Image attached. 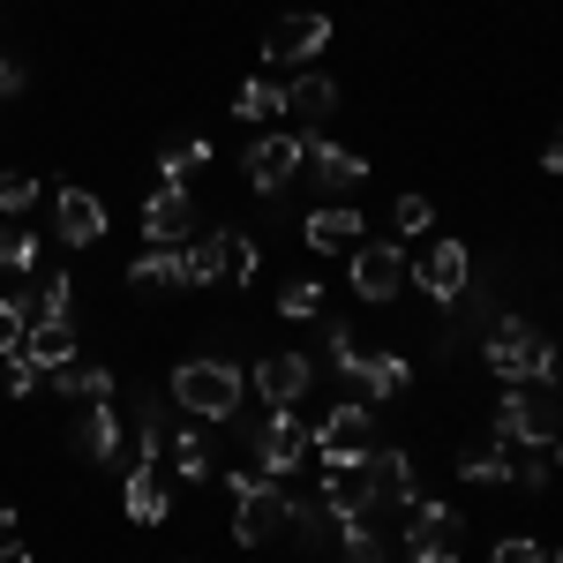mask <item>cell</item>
Segmentation results:
<instances>
[{"instance_id":"cell-34","label":"cell","mask_w":563,"mask_h":563,"mask_svg":"<svg viewBox=\"0 0 563 563\" xmlns=\"http://www.w3.org/2000/svg\"><path fill=\"white\" fill-rule=\"evenodd\" d=\"M38 263V233L31 225H0V271H31Z\"/></svg>"},{"instance_id":"cell-9","label":"cell","mask_w":563,"mask_h":563,"mask_svg":"<svg viewBox=\"0 0 563 563\" xmlns=\"http://www.w3.org/2000/svg\"><path fill=\"white\" fill-rule=\"evenodd\" d=\"M301 135H308V166H301V174L323 188V203H346V196H361L368 158H361V151H346V143H323L316 129H301Z\"/></svg>"},{"instance_id":"cell-36","label":"cell","mask_w":563,"mask_h":563,"mask_svg":"<svg viewBox=\"0 0 563 563\" xmlns=\"http://www.w3.org/2000/svg\"><path fill=\"white\" fill-rule=\"evenodd\" d=\"M38 196H45V188H38L31 174H0V218H23Z\"/></svg>"},{"instance_id":"cell-43","label":"cell","mask_w":563,"mask_h":563,"mask_svg":"<svg viewBox=\"0 0 563 563\" xmlns=\"http://www.w3.org/2000/svg\"><path fill=\"white\" fill-rule=\"evenodd\" d=\"M549 474H556V466H541V459H533V466H511V481H519V488H549Z\"/></svg>"},{"instance_id":"cell-37","label":"cell","mask_w":563,"mask_h":563,"mask_svg":"<svg viewBox=\"0 0 563 563\" xmlns=\"http://www.w3.org/2000/svg\"><path fill=\"white\" fill-rule=\"evenodd\" d=\"M38 316H60V323H76V278H68V271L38 286Z\"/></svg>"},{"instance_id":"cell-12","label":"cell","mask_w":563,"mask_h":563,"mask_svg":"<svg viewBox=\"0 0 563 563\" xmlns=\"http://www.w3.org/2000/svg\"><path fill=\"white\" fill-rule=\"evenodd\" d=\"M323 511L331 519H376V488H368V459H353V466H323Z\"/></svg>"},{"instance_id":"cell-32","label":"cell","mask_w":563,"mask_h":563,"mask_svg":"<svg viewBox=\"0 0 563 563\" xmlns=\"http://www.w3.org/2000/svg\"><path fill=\"white\" fill-rule=\"evenodd\" d=\"M339 563H398V556L368 533V519H346L339 526Z\"/></svg>"},{"instance_id":"cell-8","label":"cell","mask_w":563,"mask_h":563,"mask_svg":"<svg viewBox=\"0 0 563 563\" xmlns=\"http://www.w3.org/2000/svg\"><path fill=\"white\" fill-rule=\"evenodd\" d=\"M368 451H376V406H361V398L331 406L323 429H316V459H323V466H353V459H368Z\"/></svg>"},{"instance_id":"cell-15","label":"cell","mask_w":563,"mask_h":563,"mask_svg":"<svg viewBox=\"0 0 563 563\" xmlns=\"http://www.w3.org/2000/svg\"><path fill=\"white\" fill-rule=\"evenodd\" d=\"M308 384H316V368H308L301 353H263L256 361V398L263 406H301Z\"/></svg>"},{"instance_id":"cell-18","label":"cell","mask_w":563,"mask_h":563,"mask_svg":"<svg viewBox=\"0 0 563 563\" xmlns=\"http://www.w3.org/2000/svg\"><path fill=\"white\" fill-rule=\"evenodd\" d=\"M53 218H60V241H68V249H98V241H106V203H98L90 188H60Z\"/></svg>"},{"instance_id":"cell-16","label":"cell","mask_w":563,"mask_h":563,"mask_svg":"<svg viewBox=\"0 0 563 563\" xmlns=\"http://www.w3.org/2000/svg\"><path fill=\"white\" fill-rule=\"evenodd\" d=\"M301 241L316 256H353V249H361V211H353V203H323V211L301 218Z\"/></svg>"},{"instance_id":"cell-2","label":"cell","mask_w":563,"mask_h":563,"mask_svg":"<svg viewBox=\"0 0 563 563\" xmlns=\"http://www.w3.org/2000/svg\"><path fill=\"white\" fill-rule=\"evenodd\" d=\"M225 496H233V541L241 549H263V541H278L286 519H294V488L271 474H249V466H233L225 474Z\"/></svg>"},{"instance_id":"cell-19","label":"cell","mask_w":563,"mask_h":563,"mask_svg":"<svg viewBox=\"0 0 563 563\" xmlns=\"http://www.w3.org/2000/svg\"><path fill=\"white\" fill-rule=\"evenodd\" d=\"M143 233H151L158 249H180V241L196 233V203H188V188H158V196L143 203Z\"/></svg>"},{"instance_id":"cell-29","label":"cell","mask_w":563,"mask_h":563,"mask_svg":"<svg viewBox=\"0 0 563 563\" xmlns=\"http://www.w3.org/2000/svg\"><path fill=\"white\" fill-rule=\"evenodd\" d=\"M286 526H301V549H331L346 519H331V511H323V496H294V519H286Z\"/></svg>"},{"instance_id":"cell-7","label":"cell","mask_w":563,"mask_h":563,"mask_svg":"<svg viewBox=\"0 0 563 563\" xmlns=\"http://www.w3.org/2000/svg\"><path fill=\"white\" fill-rule=\"evenodd\" d=\"M346 278L361 301H398L406 286H413V256L398 249V241H361L346 256Z\"/></svg>"},{"instance_id":"cell-47","label":"cell","mask_w":563,"mask_h":563,"mask_svg":"<svg viewBox=\"0 0 563 563\" xmlns=\"http://www.w3.org/2000/svg\"><path fill=\"white\" fill-rule=\"evenodd\" d=\"M0 541H15V504H0Z\"/></svg>"},{"instance_id":"cell-21","label":"cell","mask_w":563,"mask_h":563,"mask_svg":"<svg viewBox=\"0 0 563 563\" xmlns=\"http://www.w3.org/2000/svg\"><path fill=\"white\" fill-rule=\"evenodd\" d=\"M166 504H174V488H166V459H135V466H129V519L135 526H158V519H166Z\"/></svg>"},{"instance_id":"cell-44","label":"cell","mask_w":563,"mask_h":563,"mask_svg":"<svg viewBox=\"0 0 563 563\" xmlns=\"http://www.w3.org/2000/svg\"><path fill=\"white\" fill-rule=\"evenodd\" d=\"M15 90H23V68H15V60H0V98H15Z\"/></svg>"},{"instance_id":"cell-6","label":"cell","mask_w":563,"mask_h":563,"mask_svg":"<svg viewBox=\"0 0 563 563\" xmlns=\"http://www.w3.org/2000/svg\"><path fill=\"white\" fill-rule=\"evenodd\" d=\"M459 556H466L459 511L435 504V496H413L406 504V563H459Z\"/></svg>"},{"instance_id":"cell-45","label":"cell","mask_w":563,"mask_h":563,"mask_svg":"<svg viewBox=\"0 0 563 563\" xmlns=\"http://www.w3.org/2000/svg\"><path fill=\"white\" fill-rule=\"evenodd\" d=\"M541 166H549V174H563V129L549 135V151H541Z\"/></svg>"},{"instance_id":"cell-22","label":"cell","mask_w":563,"mask_h":563,"mask_svg":"<svg viewBox=\"0 0 563 563\" xmlns=\"http://www.w3.org/2000/svg\"><path fill=\"white\" fill-rule=\"evenodd\" d=\"M135 459H166V435H174V398L166 390H135Z\"/></svg>"},{"instance_id":"cell-10","label":"cell","mask_w":563,"mask_h":563,"mask_svg":"<svg viewBox=\"0 0 563 563\" xmlns=\"http://www.w3.org/2000/svg\"><path fill=\"white\" fill-rule=\"evenodd\" d=\"M331 45V15L323 8H301V15H278L271 31H263V60H278V68H301Z\"/></svg>"},{"instance_id":"cell-17","label":"cell","mask_w":563,"mask_h":563,"mask_svg":"<svg viewBox=\"0 0 563 563\" xmlns=\"http://www.w3.org/2000/svg\"><path fill=\"white\" fill-rule=\"evenodd\" d=\"M368 488H376V511H406L413 504V459L398 443H376L368 451Z\"/></svg>"},{"instance_id":"cell-33","label":"cell","mask_w":563,"mask_h":563,"mask_svg":"<svg viewBox=\"0 0 563 563\" xmlns=\"http://www.w3.org/2000/svg\"><path fill=\"white\" fill-rule=\"evenodd\" d=\"M196 166H211V143H166V151H158V174H166V188H180Z\"/></svg>"},{"instance_id":"cell-11","label":"cell","mask_w":563,"mask_h":563,"mask_svg":"<svg viewBox=\"0 0 563 563\" xmlns=\"http://www.w3.org/2000/svg\"><path fill=\"white\" fill-rule=\"evenodd\" d=\"M241 166H249V188H256V196H278V188H286V180L308 166V135H301V129L263 135V143L249 151V158H241Z\"/></svg>"},{"instance_id":"cell-40","label":"cell","mask_w":563,"mask_h":563,"mask_svg":"<svg viewBox=\"0 0 563 563\" xmlns=\"http://www.w3.org/2000/svg\"><path fill=\"white\" fill-rule=\"evenodd\" d=\"M316 308H323V294H316V278H294V286L278 294V316H294V323H308Z\"/></svg>"},{"instance_id":"cell-3","label":"cell","mask_w":563,"mask_h":563,"mask_svg":"<svg viewBox=\"0 0 563 563\" xmlns=\"http://www.w3.org/2000/svg\"><path fill=\"white\" fill-rule=\"evenodd\" d=\"M481 361H488L504 384H556V346H549V331H533L526 316H496L488 339H481Z\"/></svg>"},{"instance_id":"cell-38","label":"cell","mask_w":563,"mask_h":563,"mask_svg":"<svg viewBox=\"0 0 563 563\" xmlns=\"http://www.w3.org/2000/svg\"><path fill=\"white\" fill-rule=\"evenodd\" d=\"M225 278H233V286L256 278V241H249V233H225ZM225 278H218V286H225Z\"/></svg>"},{"instance_id":"cell-26","label":"cell","mask_w":563,"mask_h":563,"mask_svg":"<svg viewBox=\"0 0 563 563\" xmlns=\"http://www.w3.org/2000/svg\"><path fill=\"white\" fill-rule=\"evenodd\" d=\"M180 271H188V286H218V278H225V225L196 233L188 256H180Z\"/></svg>"},{"instance_id":"cell-27","label":"cell","mask_w":563,"mask_h":563,"mask_svg":"<svg viewBox=\"0 0 563 563\" xmlns=\"http://www.w3.org/2000/svg\"><path fill=\"white\" fill-rule=\"evenodd\" d=\"M45 384L60 390V398H76V406H84V398H113V368H90V361H68V368H53Z\"/></svg>"},{"instance_id":"cell-20","label":"cell","mask_w":563,"mask_h":563,"mask_svg":"<svg viewBox=\"0 0 563 563\" xmlns=\"http://www.w3.org/2000/svg\"><path fill=\"white\" fill-rule=\"evenodd\" d=\"M23 361H31L38 376L68 368V361H76V323H60V316H38V323L23 331Z\"/></svg>"},{"instance_id":"cell-48","label":"cell","mask_w":563,"mask_h":563,"mask_svg":"<svg viewBox=\"0 0 563 563\" xmlns=\"http://www.w3.org/2000/svg\"><path fill=\"white\" fill-rule=\"evenodd\" d=\"M549 563H563V549H556V556H549Z\"/></svg>"},{"instance_id":"cell-5","label":"cell","mask_w":563,"mask_h":563,"mask_svg":"<svg viewBox=\"0 0 563 563\" xmlns=\"http://www.w3.org/2000/svg\"><path fill=\"white\" fill-rule=\"evenodd\" d=\"M308 451H316V429H301L294 406H263V421H249V459H256V474L286 481Z\"/></svg>"},{"instance_id":"cell-4","label":"cell","mask_w":563,"mask_h":563,"mask_svg":"<svg viewBox=\"0 0 563 563\" xmlns=\"http://www.w3.org/2000/svg\"><path fill=\"white\" fill-rule=\"evenodd\" d=\"M563 435V398L549 384H511L496 398V443H556Z\"/></svg>"},{"instance_id":"cell-30","label":"cell","mask_w":563,"mask_h":563,"mask_svg":"<svg viewBox=\"0 0 563 563\" xmlns=\"http://www.w3.org/2000/svg\"><path fill=\"white\" fill-rule=\"evenodd\" d=\"M459 481H474V488H504V481H511L504 443H474V451H459Z\"/></svg>"},{"instance_id":"cell-1","label":"cell","mask_w":563,"mask_h":563,"mask_svg":"<svg viewBox=\"0 0 563 563\" xmlns=\"http://www.w3.org/2000/svg\"><path fill=\"white\" fill-rule=\"evenodd\" d=\"M166 398H174L188 421H233L241 413V368L225 361V353H196V361H180L174 384H166Z\"/></svg>"},{"instance_id":"cell-23","label":"cell","mask_w":563,"mask_h":563,"mask_svg":"<svg viewBox=\"0 0 563 563\" xmlns=\"http://www.w3.org/2000/svg\"><path fill=\"white\" fill-rule=\"evenodd\" d=\"M166 459H174L180 481H211V421H188L180 413L174 435H166Z\"/></svg>"},{"instance_id":"cell-49","label":"cell","mask_w":563,"mask_h":563,"mask_svg":"<svg viewBox=\"0 0 563 563\" xmlns=\"http://www.w3.org/2000/svg\"><path fill=\"white\" fill-rule=\"evenodd\" d=\"M188 563H196V556H188Z\"/></svg>"},{"instance_id":"cell-28","label":"cell","mask_w":563,"mask_h":563,"mask_svg":"<svg viewBox=\"0 0 563 563\" xmlns=\"http://www.w3.org/2000/svg\"><path fill=\"white\" fill-rule=\"evenodd\" d=\"M129 286H143V294L188 286V271H180V249H151V256H135V263H129Z\"/></svg>"},{"instance_id":"cell-25","label":"cell","mask_w":563,"mask_h":563,"mask_svg":"<svg viewBox=\"0 0 563 563\" xmlns=\"http://www.w3.org/2000/svg\"><path fill=\"white\" fill-rule=\"evenodd\" d=\"M331 106H339V84H331V76H294V84H286V113L308 121V129H316Z\"/></svg>"},{"instance_id":"cell-14","label":"cell","mask_w":563,"mask_h":563,"mask_svg":"<svg viewBox=\"0 0 563 563\" xmlns=\"http://www.w3.org/2000/svg\"><path fill=\"white\" fill-rule=\"evenodd\" d=\"M466 286H474V256H466V241H435L429 256H421V294L451 308Z\"/></svg>"},{"instance_id":"cell-39","label":"cell","mask_w":563,"mask_h":563,"mask_svg":"<svg viewBox=\"0 0 563 563\" xmlns=\"http://www.w3.org/2000/svg\"><path fill=\"white\" fill-rule=\"evenodd\" d=\"M323 346H331V368H339V376H353V368H361V353H368L346 323H331V331H323Z\"/></svg>"},{"instance_id":"cell-46","label":"cell","mask_w":563,"mask_h":563,"mask_svg":"<svg viewBox=\"0 0 563 563\" xmlns=\"http://www.w3.org/2000/svg\"><path fill=\"white\" fill-rule=\"evenodd\" d=\"M0 563H31V549L23 541H0Z\"/></svg>"},{"instance_id":"cell-41","label":"cell","mask_w":563,"mask_h":563,"mask_svg":"<svg viewBox=\"0 0 563 563\" xmlns=\"http://www.w3.org/2000/svg\"><path fill=\"white\" fill-rule=\"evenodd\" d=\"M488 563H549V556H541V541L511 533V541H496V556H488Z\"/></svg>"},{"instance_id":"cell-35","label":"cell","mask_w":563,"mask_h":563,"mask_svg":"<svg viewBox=\"0 0 563 563\" xmlns=\"http://www.w3.org/2000/svg\"><path fill=\"white\" fill-rule=\"evenodd\" d=\"M390 225H398V241H421L435 225V203L429 196H398V211H390Z\"/></svg>"},{"instance_id":"cell-42","label":"cell","mask_w":563,"mask_h":563,"mask_svg":"<svg viewBox=\"0 0 563 563\" xmlns=\"http://www.w3.org/2000/svg\"><path fill=\"white\" fill-rule=\"evenodd\" d=\"M8 390H15V398H31V390H38V368H31V361H23V353H15V361H8Z\"/></svg>"},{"instance_id":"cell-24","label":"cell","mask_w":563,"mask_h":563,"mask_svg":"<svg viewBox=\"0 0 563 563\" xmlns=\"http://www.w3.org/2000/svg\"><path fill=\"white\" fill-rule=\"evenodd\" d=\"M353 384H361V398H368V406H390L398 390L413 384V368H406L398 353H361V368H353Z\"/></svg>"},{"instance_id":"cell-31","label":"cell","mask_w":563,"mask_h":563,"mask_svg":"<svg viewBox=\"0 0 563 563\" xmlns=\"http://www.w3.org/2000/svg\"><path fill=\"white\" fill-rule=\"evenodd\" d=\"M233 113H241V121H271V113H286V84L249 76V84H241V98H233Z\"/></svg>"},{"instance_id":"cell-13","label":"cell","mask_w":563,"mask_h":563,"mask_svg":"<svg viewBox=\"0 0 563 563\" xmlns=\"http://www.w3.org/2000/svg\"><path fill=\"white\" fill-rule=\"evenodd\" d=\"M76 451H84L90 466H121V406H113V398H84V413H76Z\"/></svg>"}]
</instances>
